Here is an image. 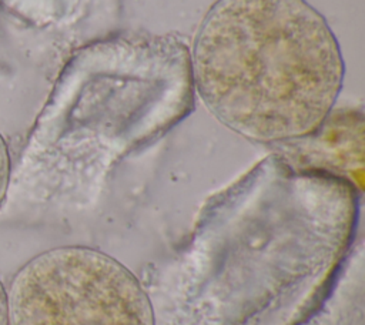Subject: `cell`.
Segmentation results:
<instances>
[{
    "label": "cell",
    "mask_w": 365,
    "mask_h": 325,
    "mask_svg": "<svg viewBox=\"0 0 365 325\" xmlns=\"http://www.w3.org/2000/svg\"><path fill=\"white\" fill-rule=\"evenodd\" d=\"M211 114L259 143H289L331 114L344 77L338 43L305 0H218L192 54Z\"/></svg>",
    "instance_id": "6da1fadb"
},
{
    "label": "cell",
    "mask_w": 365,
    "mask_h": 325,
    "mask_svg": "<svg viewBox=\"0 0 365 325\" xmlns=\"http://www.w3.org/2000/svg\"><path fill=\"white\" fill-rule=\"evenodd\" d=\"M9 325H155L138 278L114 257L84 245L40 252L13 277Z\"/></svg>",
    "instance_id": "7a4b0ae2"
},
{
    "label": "cell",
    "mask_w": 365,
    "mask_h": 325,
    "mask_svg": "<svg viewBox=\"0 0 365 325\" xmlns=\"http://www.w3.org/2000/svg\"><path fill=\"white\" fill-rule=\"evenodd\" d=\"M10 180V155L4 138L0 134V207L4 201Z\"/></svg>",
    "instance_id": "3957f363"
},
{
    "label": "cell",
    "mask_w": 365,
    "mask_h": 325,
    "mask_svg": "<svg viewBox=\"0 0 365 325\" xmlns=\"http://www.w3.org/2000/svg\"><path fill=\"white\" fill-rule=\"evenodd\" d=\"M0 325H9V309H7V292L0 281Z\"/></svg>",
    "instance_id": "277c9868"
}]
</instances>
